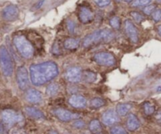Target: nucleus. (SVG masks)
I'll return each instance as SVG.
<instances>
[{"label": "nucleus", "instance_id": "nucleus-1", "mask_svg": "<svg viewBox=\"0 0 161 134\" xmlns=\"http://www.w3.org/2000/svg\"><path fill=\"white\" fill-rule=\"evenodd\" d=\"M31 81L33 85L40 86L50 82L58 76V67L53 61L32 64L30 66Z\"/></svg>", "mask_w": 161, "mask_h": 134}, {"label": "nucleus", "instance_id": "nucleus-2", "mask_svg": "<svg viewBox=\"0 0 161 134\" xmlns=\"http://www.w3.org/2000/svg\"><path fill=\"white\" fill-rule=\"evenodd\" d=\"M114 37V33L110 29H100L86 35L83 41V46L85 48H88L101 43H107L111 42Z\"/></svg>", "mask_w": 161, "mask_h": 134}, {"label": "nucleus", "instance_id": "nucleus-3", "mask_svg": "<svg viewBox=\"0 0 161 134\" xmlns=\"http://www.w3.org/2000/svg\"><path fill=\"white\" fill-rule=\"evenodd\" d=\"M13 42H14L17 50L18 51L20 55L23 58H32V56H34V53H35V49L30 41L24 35H17L14 36Z\"/></svg>", "mask_w": 161, "mask_h": 134}, {"label": "nucleus", "instance_id": "nucleus-4", "mask_svg": "<svg viewBox=\"0 0 161 134\" xmlns=\"http://www.w3.org/2000/svg\"><path fill=\"white\" fill-rule=\"evenodd\" d=\"M0 67L5 76L10 77L14 73V64L9 51L4 46H0Z\"/></svg>", "mask_w": 161, "mask_h": 134}, {"label": "nucleus", "instance_id": "nucleus-5", "mask_svg": "<svg viewBox=\"0 0 161 134\" xmlns=\"http://www.w3.org/2000/svg\"><path fill=\"white\" fill-rule=\"evenodd\" d=\"M2 119L5 124L7 125L8 126L14 125L16 123L21 122L23 121V116L20 113L17 112L14 110L6 109L2 112Z\"/></svg>", "mask_w": 161, "mask_h": 134}, {"label": "nucleus", "instance_id": "nucleus-6", "mask_svg": "<svg viewBox=\"0 0 161 134\" xmlns=\"http://www.w3.org/2000/svg\"><path fill=\"white\" fill-rule=\"evenodd\" d=\"M93 61L99 65L106 66V67H110V66L114 65L116 63L115 56L112 53H108V52L97 53L93 56Z\"/></svg>", "mask_w": 161, "mask_h": 134}, {"label": "nucleus", "instance_id": "nucleus-7", "mask_svg": "<svg viewBox=\"0 0 161 134\" xmlns=\"http://www.w3.org/2000/svg\"><path fill=\"white\" fill-rule=\"evenodd\" d=\"M17 82L19 88L21 90H24L29 86V80H28V71L25 67L21 66L17 68Z\"/></svg>", "mask_w": 161, "mask_h": 134}, {"label": "nucleus", "instance_id": "nucleus-8", "mask_svg": "<svg viewBox=\"0 0 161 134\" xmlns=\"http://www.w3.org/2000/svg\"><path fill=\"white\" fill-rule=\"evenodd\" d=\"M53 112L54 115L62 122H69L72 120L77 119L80 117V115L77 113H73L64 108H57Z\"/></svg>", "mask_w": 161, "mask_h": 134}, {"label": "nucleus", "instance_id": "nucleus-9", "mask_svg": "<svg viewBox=\"0 0 161 134\" xmlns=\"http://www.w3.org/2000/svg\"><path fill=\"white\" fill-rule=\"evenodd\" d=\"M124 30L126 32L127 37L131 42L133 43H137L138 42V32L137 28L133 24V22L130 20H126L124 23Z\"/></svg>", "mask_w": 161, "mask_h": 134}, {"label": "nucleus", "instance_id": "nucleus-10", "mask_svg": "<svg viewBox=\"0 0 161 134\" xmlns=\"http://www.w3.org/2000/svg\"><path fill=\"white\" fill-rule=\"evenodd\" d=\"M2 17L7 21H14L18 18L19 9L15 5H9L3 9Z\"/></svg>", "mask_w": 161, "mask_h": 134}, {"label": "nucleus", "instance_id": "nucleus-11", "mask_svg": "<svg viewBox=\"0 0 161 134\" xmlns=\"http://www.w3.org/2000/svg\"><path fill=\"white\" fill-rule=\"evenodd\" d=\"M103 123L107 125H112L119 121V115L115 110L110 109L106 110L102 115Z\"/></svg>", "mask_w": 161, "mask_h": 134}, {"label": "nucleus", "instance_id": "nucleus-12", "mask_svg": "<svg viewBox=\"0 0 161 134\" xmlns=\"http://www.w3.org/2000/svg\"><path fill=\"white\" fill-rule=\"evenodd\" d=\"M82 73L81 71L79 68L76 67H73V68H68L66 71L65 78L68 82H73V83H76L79 82L81 79Z\"/></svg>", "mask_w": 161, "mask_h": 134}, {"label": "nucleus", "instance_id": "nucleus-13", "mask_svg": "<svg viewBox=\"0 0 161 134\" xmlns=\"http://www.w3.org/2000/svg\"><path fill=\"white\" fill-rule=\"evenodd\" d=\"M79 19L83 24H88L93 21V13L89 7L81 6L79 10Z\"/></svg>", "mask_w": 161, "mask_h": 134}, {"label": "nucleus", "instance_id": "nucleus-14", "mask_svg": "<svg viewBox=\"0 0 161 134\" xmlns=\"http://www.w3.org/2000/svg\"><path fill=\"white\" fill-rule=\"evenodd\" d=\"M26 100L32 103H38L42 101V94L37 89H29L27 90L25 94Z\"/></svg>", "mask_w": 161, "mask_h": 134}, {"label": "nucleus", "instance_id": "nucleus-15", "mask_svg": "<svg viewBox=\"0 0 161 134\" xmlns=\"http://www.w3.org/2000/svg\"><path fill=\"white\" fill-rule=\"evenodd\" d=\"M68 103L75 108H83L86 107V100L81 95H73L68 99Z\"/></svg>", "mask_w": 161, "mask_h": 134}, {"label": "nucleus", "instance_id": "nucleus-16", "mask_svg": "<svg viewBox=\"0 0 161 134\" xmlns=\"http://www.w3.org/2000/svg\"><path fill=\"white\" fill-rule=\"evenodd\" d=\"M140 126V122L138 117L134 114H130L126 120V127L130 131H135Z\"/></svg>", "mask_w": 161, "mask_h": 134}, {"label": "nucleus", "instance_id": "nucleus-17", "mask_svg": "<svg viewBox=\"0 0 161 134\" xmlns=\"http://www.w3.org/2000/svg\"><path fill=\"white\" fill-rule=\"evenodd\" d=\"M24 111L29 117L33 118L35 119H43V118H45L44 114L40 110L33 108V107H26L24 108Z\"/></svg>", "mask_w": 161, "mask_h": 134}, {"label": "nucleus", "instance_id": "nucleus-18", "mask_svg": "<svg viewBox=\"0 0 161 134\" xmlns=\"http://www.w3.org/2000/svg\"><path fill=\"white\" fill-rule=\"evenodd\" d=\"M65 49L68 50H75L80 46V40L74 38H68L65 40L63 43Z\"/></svg>", "mask_w": 161, "mask_h": 134}, {"label": "nucleus", "instance_id": "nucleus-19", "mask_svg": "<svg viewBox=\"0 0 161 134\" xmlns=\"http://www.w3.org/2000/svg\"><path fill=\"white\" fill-rule=\"evenodd\" d=\"M132 106L130 103H119L116 107L117 114L120 116H125L131 110Z\"/></svg>", "mask_w": 161, "mask_h": 134}, {"label": "nucleus", "instance_id": "nucleus-20", "mask_svg": "<svg viewBox=\"0 0 161 134\" xmlns=\"http://www.w3.org/2000/svg\"><path fill=\"white\" fill-rule=\"evenodd\" d=\"M89 129L92 133H100L101 130V122L97 119L92 120L90 124H89Z\"/></svg>", "mask_w": 161, "mask_h": 134}, {"label": "nucleus", "instance_id": "nucleus-21", "mask_svg": "<svg viewBox=\"0 0 161 134\" xmlns=\"http://www.w3.org/2000/svg\"><path fill=\"white\" fill-rule=\"evenodd\" d=\"M59 89H60V87H59L58 83H51L47 86L46 93L50 96H55V95L58 93Z\"/></svg>", "mask_w": 161, "mask_h": 134}, {"label": "nucleus", "instance_id": "nucleus-22", "mask_svg": "<svg viewBox=\"0 0 161 134\" xmlns=\"http://www.w3.org/2000/svg\"><path fill=\"white\" fill-rule=\"evenodd\" d=\"M82 75L83 77V80L86 82H90V83L94 82L95 80L97 79V75L91 71H85Z\"/></svg>", "mask_w": 161, "mask_h": 134}, {"label": "nucleus", "instance_id": "nucleus-23", "mask_svg": "<svg viewBox=\"0 0 161 134\" xmlns=\"http://www.w3.org/2000/svg\"><path fill=\"white\" fill-rule=\"evenodd\" d=\"M105 101L100 97H95L91 100V106L93 108H100L105 106Z\"/></svg>", "mask_w": 161, "mask_h": 134}, {"label": "nucleus", "instance_id": "nucleus-24", "mask_svg": "<svg viewBox=\"0 0 161 134\" xmlns=\"http://www.w3.org/2000/svg\"><path fill=\"white\" fill-rule=\"evenodd\" d=\"M143 110H144V112H145V115H151L154 113L155 108L154 106L152 105L151 103H150V102H145L143 104Z\"/></svg>", "mask_w": 161, "mask_h": 134}, {"label": "nucleus", "instance_id": "nucleus-25", "mask_svg": "<svg viewBox=\"0 0 161 134\" xmlns=\"http://www.w3.org/2000/svg\"><path fill=\"white\" fill-rule=\"evenodd\" d=\"M111 27L114 29H119L120 28V19L118 16H113L109 20Z\"/></svg>", "mask_w": 161, "mask_h": 134}, {"label": "nucleus", "instance_id": "nucleus-26", "mask_svg": "<svg viewBox=\"0 0 161 134\" xmlns=\"http://www.w3.org/2000/svg\"><path fill=\"white\" fill-rule=\"evenodd\" d=\"M110 134H127V132L122 126H114L110 130Z\"/></svg>", "mask_w": 161, "mask_h": 134}, {"label": "nucleus", "instance_id": "nucleus-27", "mask_svg": "<svg viewBox=\"0 0 161 134\" xmlns=\"http://www.w3.org/2000/svg\"><path fill=\"white\" fill-rule=\"evenodd\" d=\"M152 0H134L131 2V6L134 7L137 6H146V5L150 4Z\"/></svg>", "mask_w": 161, "mask_h": 134}, {"label": "nucleus", "instance_id": "nucleus-28", "mask_svg": "<svg viewBox=\"0 0 161 134\" xmlns=\"http://www.w3.org/2000/svg\"><path fill=\"white\" fill-rule=\"evenodd\" d=\"M131 16L133 17V19L137 22V23H141L142 21L144 20V17L141 14H139L138 12L132 11L131 12Z\"/></svg>", "mask_w": 161, "mask_h": 134}, {"label": "nucleus", "instance_id": "nucleus-29", "mask_svg": "<svg viewBox=\"0 0 161 134\" xmlns=\"http://www.w3.org/2000/svg\"><path fill=\"white\" fill-rule=\"evenodd\" d=\"M95 4L99 7H105L111 3V0H93Z\"/></svg>", "mask_w": 161, "mask_h": 134}, {"label": "nucleus", "instance_id": "nucleus-30", "mask_svg": "<svg viewBox=\"0 0 161 134\" xmlns=\"http://www.w3.org/2000/svg\"><path fill=\"white\" fill-rule=\"evenodd\" d=\"M73 125L74 128H75V129H83L84 127H85V125H86V124H85V122H84V121H83V120L78 119L75 120V122H73Z\"/></svg>", "mask_w": 161, "mask_h": 134}, {"label": "nucleus", "instance_id": "nucleus-31", "mask_svg": "<svg viewBox=\"0 0 161 134\" xmlns=\"http://www.w3.org/2000/svg\"><path fill=\"white\" fill-rule=\"evenodd\" d=\"M155 10H156V6H155V5H150V6H145V8L143 9L144 14H146V15H150V14H152Z\"/></svg>", "mask_w": 161, "mask_h": 134}, {"label": "nucleus", "instance_id": "nucleus-32", "mask_svg": "<svg viewBox=\"0 0 161 134\" xmlns=\"http://www.w3.org/2000/svg\"><path fill=\"white\" fill-rule=\"evenodd\" d=\"M52 53L54 55H60V54H61V47H60V44L58 42H55L53 47H52Z\"/></svg>", "mask_w": 161, "mask_h": 134}, {"label": "nucleus", "instance_id": "nucleus-33", "mask_svg": "<svg viewBox=\"0 0 161 134\" xmlns=\"http://www.w3.org/2000/svg\"><path fill=\"white\" fill-rule=\"evenodd\" d=\"M152 17L153 19V21L156 22L159 21L161 20V10L160 9H156L153 13L152 14Z\"/></svg>", "mask_w": 161, "mask_h": 134}, {"label": "nucleus", "instance_id": "nucleus-34", "mask_svg": "<svg viewBox=\"0 0 161 134\" xmlns=\"http://www.w3.org/2000/svg\"><path fill=\"white\" fill-rule=\"evenodd\" d=\"M67 28H68V30L69 31V32H74V31H75V24H74V22L72 21H68L67 22Z\"/></svg>", "mask_w": 161, "mask_h": 134}, {"label": "nucleus", "instance_id": "nucleus-35", "mask_svg": "<svg viewBox=\"0 0 161 134\" xmlns=\"http://www.w3.org/2000/svg\"><path fill=\"white\" fill-rule=\"evenodd\" d=\"M43 2H44V0H40L39 2L36 3V4L33 6V9H40V7L42 6V4H43Z\"/></svg>", "mask_w": 161, "mask_h": 134}, {"label": "nucleus", "instance_id": "nucleus-36", "mask_svg": "<svg viewBox=\"0 0 161 134\" xmlns=\"http://www.w3.org/2000/svg\"><path fill=\"white\" fill-rule=\"evenodd\" d=\"M155 118H156V120H157L159 123H161V110H160L156 114Z\"/></svg>", "mask_w": 161, "mask_h": 134}, {"label": "nucleus", "instance_id": "nucleus-37", "mask_svg": "<svg viewBox=\"0 0 161 134\" xmlns=\"http://www.w3.org/2000/svg\"><path fill=\"white\" fill-rule=\"evenodd\" d=\"M0 134H6V128H5L2 123H0Z\"/></svg>", "mask_w": 161, "mask_h": 134}, {"label": "nucleus", "instance_id": "nucleus-38", "mask_svg": "<svg viewBox=\"0 0 161 134\" xmlns=\"http://www.w3.org/2000/svg\"><path fill=\"white\" fill-rule=\"evenodd\" d=\"M12 134H26L22 130H20V129H17V130H15L12 133Z\"/></svg>", "mask_w": 161, "mask_h": 134}, {"label": "nucleus", "instance_id": "nucleus-39", "mask_svg": "<svg viewBox=\"0 0 161 134\" xmlns=\"http://www.w3.org/2000/svg\"><path fill=\"white\" fill-rule=\"evenodd\" d=\"M157 32H158L160 36H161V24L157 28Z\"/></svg>", "mask_w": 161, "mask_h": 134}, {"label": "nucleus", "instance_id": "nucleus-40", "mask_svg": "<svg viewBox=\"0 0 161 134\" xmlns=\"http://www.w3.org/2000/svg\"><path fill=\"white\" fill-rule=\"evenodd\" d=\"M49 134H59V133L57 131H55V130H50Z\"/></svg>", "mask_w": 161, "mask_h": 134}, {"label": "nucleus", "instance_id": "nucleus-41", "mask_svg": "<svg viewBox=\"0 0 161 134\" xmlns=\"http://www.w3.org/2000/svg\"><path fill=\"white\" fill-rule=\"evenodd\" d=\"M124 1H125V2H132L134 0H124Z\"/></svg>", "mask_w": 161, "mask_h": 134}, {"label": "nucleus", "instance_id": "nucleus-42", "mask_svg": "<svg viewBox=\"0 0 161 134\" xmlns=\"http://www.w3.org/2000/svg\"><path fill=\"white\" fill-rule=\"evenodd\" d=\"M64 134H71L68 131H65L64 132Z\"/></svg>", "mask_w": 161, "mask_h": 134}, {"label": "nucleus", "instance_id": "nucleus-43", "mask_svg": "<svg viewBox=\"0 0 161 134\" xmlns=\"http://www.w3.org/2000/svg\"><path fill=\"white\" fill-rule=\"evenodd\" d=\"M80 134H90L89 133H87V132H83V133H81Z\"/></svg>", "mask_w": 161, "mask_h": 134}, {"label": "nucleus", "instance_id": "nucleus-44", "mask_svg": "<svg viewBox=\"0 0 161 134\" xmlns=\"http://www.w3.org/2000/svg\"><path fill=\"white\" fill-rule=\"evenodd\" d=\"M157 2H159V3H161V0H157Z\"/></svg>", "mask_w": 161, "mask_h": 134}, {"label": "nucleus", "instance_id": "nucleus-45", "mask_svg": "<svg viewBox=\"0 0 161 134\" xmlns=\"http://www.w3.org/2000/svg\"><path fill=\"white\" fill-rule=\"evenodd\" d=\"M95 134H105V133H95Z\"/></svg>", "mask_w": 161, "mask_h": 134}, {"label": "nucleus", "instance_id": "nucleus-46", "mask_svg": "<svg viewBox=\"0 0 161 134\" xmlns=\"http://www.w3.org/2000/svg\"><path fill=\"white\" fill-rule=\"evenodd\" d=\"M116 1H119V2H120V1H121V0H116Z\"/></svg>", "mask_w": 161, "mask_h": 134}]
</instances>
